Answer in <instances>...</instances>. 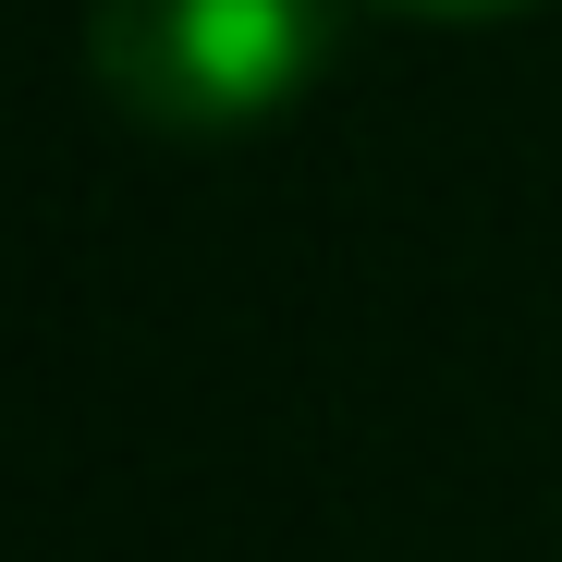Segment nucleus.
I'll list each match as a JSON object with an SVG mask.
<instances>
[{
  "label": "nucleus",
  "mask_w": 562,
  "mask_h": 562,
  "mask_svg": "<svg viewBox=\"0 0 562 562\" xmlns=\"http://www.w3.org/2000/svg\"><path fill=\"white\" fill-rule=\"evenodd\" d=\"M330 61V0H86V74L135 135L233 147Z\"/></svg>",
  "instance_id": "1"
},
{
  "label": "nucleus",
  "mask_w": 562,
  "mask_h": 562,
  "mask_svg": "<svg viewBox=\"0 0 562 562\" xmlns=\"http://www.w3.org/2000/svg\"><path fill=\"white\" fill-rule=\"evenodd\" d=\"M392 13H428V25H490V13H526V0H392Z\"/></svg>",
  "instance_id": "2"
}]
</instances>
